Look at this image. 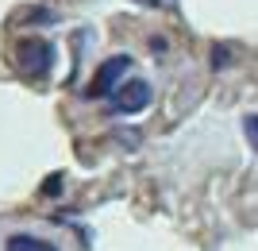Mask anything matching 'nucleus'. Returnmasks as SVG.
<instances>
[{
    "instance_id": "7ed1b4c3",
    "label": "nucleus",
    "mask_w": 258,
    "mask_h": 251,
    "mask_svg": "<svg viewBox=\"0 0 258 251\" xmlns=\"http://www.w3.org/2000/svg\"><path fill=\"white\" fill-rule=\"evenodd\" d=\"M151 105V85L147 81H139V77H131V81H123V85L112 93V112H119V116H131V112H143Z\"/></svg>"
},
{
    "instance_id": "423d86ee",
    "label": "nucleus",
    "mask_w": 258,
    "mask_h": 251,
    "mask_svg": "<svg viewBox=\"0 0 258 251\" xmlns=\"http://www.w3.org/2000/svg\"><path fill=\"white\" fill-rule=\"evenodd\" d=\"M54 189H62V178H50V182L43 186V193H54Z\"/></svg>"
},
{
    "instance_id": "39448f33",
    "label": "nucleus",
    "mask_w": 258,
    "mask_h": 251,
    "mask_svg": "<svg viewBox=\"0 0 258 251\" xmlns=\"http://www.w3.org/2000/svg\"><path fill=\"white\" fill-rule=\"evenodd\" d=\"M243 131H247L250 147H254V151H258V112H254V116H247V120H243Z\"/></svg>"
},
{
    "instance_id": "f03ea898",
    "label": "nucleus",
    "mask_w": 258,
    "mask_h": 251,
    "mask_svg": "<svg viewBox=\"0 0 258 251\" xmlns=\"http://www.w3.org/2000/svg\"><path fill=\"white\" fill-rule=\"evenodd\" d=\"M131 70V58L127 55H116V58H108V62H100V70H97V77H93V85L85 89L89 97H112L119 89V77Z\"/></svg>"
},
{
    "instance_id": "f257e3e1",
    "label": "nucleus",
    "mask_w": 258,
    "mask_h": 251,
    "mask_svg": "<svg viewBox=\"0 0 258 251\" xmlns=\"http://www.w3.org/2000/svg\"><path fill=\"white\" fill-rule=\"evenodd\" d=\"M16 66L27 77H46L54 66V46L46 39H20L16 43Z\"/></svg>"
},
{
    "instance_id": "20e7f679",
    "label": "nucleus",
    "mask_w": 258,
    "mask_h": 251,
    "mask_svg": "<svg viewBox=\"0 0 258 251\" xmlns=\"http://www.w3.org/2000/svg\"><path fill=\"white\" fill-rule=\"evenodd\" d=\"M4 251H58V247L46 243V240H39V236H8Z\"/></svg>"
},
{
    "instance_id": "0eeeda50",
    "label": "nucleus",
    "mask_w": 258,
    "mask_h": 251,
    "mask_svg": "<svg viewBox=\"0 0 258 251\" xmlns=\"http://www.w3.org/2000/svg\"><path fill=\"white\" fill-rule=\"evenodd\" d=\"M151 4H154V0H151Z\"/></svg>"
}]
</instances>
